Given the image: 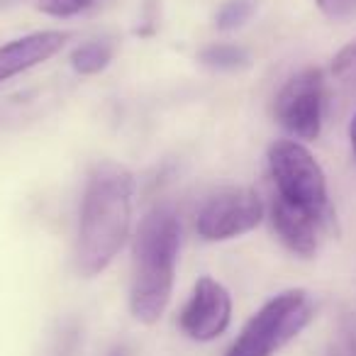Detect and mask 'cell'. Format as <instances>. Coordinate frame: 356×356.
I'll use <instances>...</instances> for the list:
<instances>
[{"label":"cell","instance_id":"obj_9","mask_svg":"<svg viewBox=\"0 0 356 356\" xmlns=\"http://www.w3.org/2000/svg\"><path fill=\"white\" fill-rule=\"evenodd\" d=\"M322 218L288 203L286 198L276 195L271 205V227L283 244L293 254L310 259L317 252V225Z\"/></svg>","mask_w":356,"mask_h":356},{"label":"cell","instance_id":"obj_10","mask_svg":"<svg viewBox=\"0 0 356 356\" xmlns=\"http://www.w3.org/2000/svg\"><path fill=\"white\" fill-rule=\"evenodd\" d=\"M110 61H113V44L100 42V40L81 44L71 51V66H74V71L81 76L100 74L103 69H108Z\"/></svg>","mask_w":356,"mask_h":356},{"label":"cell","instance_id":"obj_8","mask_svg":"<svg viewBox=\"0 0 356 356\" xmlns=\"http://www.w3.org/2000/svg\"><path fill=\"white\" fill-rule=\"evenodd\" d=\"M66 42H69V32L44 30L3 44L0 47V83H6L13 76L25 74V71L44 64L56 51H61V47Z\"/></svg>","mask_w":356,"mask_h":356},{"label":"cell","instance_id":"obj_13","mask_svg":"<svg viewBox=\"0 0 356 356\" xmlns=\"http://www.w3.org/2000/svg\"><path fill=\"white\" fill-rule=\"evenodd\" d=\"M332 74L344 86H354L356 88V40L349 42L344 49H339V54L332 61Z\"/></svg>","mask_w":356,"mask_h":356},{"label":"cell","instance_id":"obj_12","mask_svg":"<svg viewBox=\"0 0 356 356\" xmlns=\"http://www.w3.org/2000/svg\"><path fill=\"white\" fill-rule=\"evenodd\" d=\"M254 8L257 0H227L218 13V27L225 32L237 30L254 15Z\"/></svg>","mask_w":356,"mask_h":356},{"label":"cell","instance_id":"obj_17","mask_svg":"<svg viewBox=\"0 0 356 356\" xmlns=\"http://www.w3.org/2000/svg\"><path fill=\"white\" fill-rule=\"evenodd\" d=\"M108 356H127V351H124L122 346H118V349H113V351H110Z\"/></svg>","mask_w":356,"mask_h":356},{"label":"cell","instance_id":"obj_4","mask_svg":"<svg viewBox=\"0 0 356 356\" xmlns=\"http://www.w3.org/2000/svg\"><path fill=\"white\" fill-rule=\"evenodd\" d=\"M268 168L281 198L307 213L325 218L327 178L317 159L293 139H278L268 149Z\"/></svg>","mask_w":356,"mask_h":356},{"label":"cell","instance_id":"obj_11","mask_svg":"<svg viewBox=\"0 0 356 356\" xmlns=\"http://www.w3.org/2000/svg\"><path fill=\"white\" fill-rule=\"evenodd\" d=\"M200 61L218 71H237L249 64V54L237 44H210L200 51Z\"/></svg>","mask_w":356,"mask_h":356},{"label":"cell","instance_id":"obj_1","mask_svg":"<svg viewBox=\"0 0 356 356\" xmlns=\"http://www.w3.org/2000/svg\"><path fill=\"white\" fill-rule=\"evenodd\" d=\"M134 176L115 161L93 166L81 203L76 268L83 278H93L110 266L122 249L132 222Z\"/></svg>","mask_w":356,"mask_h":356},{"label":"cell","instance_id":"obj_3","mask_svg":"<svg viewBox=\"0 0 356 356\" xmlns=\"http://www.w3.org/2000/svg\"><path fill=\"white\" fill-rule=\"evenodd\" d=\"M315 315L310 296L300 288L283 291L244 325L225 356H273L296 339Z\"/></svg>","mask_w":356,"mask_h":356},{"label":"cell","instance_id":"obj_2","mask_svg":"<svg viewBox=\"0 0 356 356\" xmlns=\"http://www.w3.org/2000/svg\"><path fill=\"white\" fill-rule=\"evenodd\" d=\"M181 222L171 205H156L139 222L132 249V283H129V310L142 325L161 320L171 302L176 276Z\"/></svg>","mask_w":356,"mask_h":356},{"label":"cell","instance_id":"obj_14","mask_svg":"<svg viewBox=\"0 0 356 356\" xmlns=\"http://www.w3.org/2000/svg\"><path fill=\"white\" fill-rule=\"evenodd\" d=\"M95 0H40L37 8H40L44 15L51 17H74L79 13H83L86 8L93 6Z\"/></svg>","mask_w":356,"mask_h":356},{"label":"cell","instance_id":"obj_6","mask_svg":"<svg viewBox=\"0 0 356 356\" xmlns=\"http://www.w3.org/2000/svg\"><path fill=\"white\" fill-rule=\"evenodd\" d=\"M264 220V203L252 188H222L203 203L195 229L205 242H225L242 237Z\"/></svg>","mask_w":356,"mask_h":356},{"label":"cell","instance_id":"obj_5","mask_svg":"<svg viewBox=\"0 0 356 356\" xmlns=\"http://www.w3.org/2000/svg\"><path fill=\"white\" fill-rule=\"evenodd\" d=\"M322 110H325V79L315 66L291 76L286 86L278 90L276 103H273L276 122L288 134L307 139V142L320 137Z\"/></svg>","mask_w":356,"mask_h":356},{"label":"cell","instance_id":"obj_15","mask_svg":"<svg viewBox=\"0 0 356 356\" xmlns=\"http://www.w3.org/2000/svg\"><path fill=\"white\" fill-rule=\"evenodd\" d=\"M317 8L330 20H349L356 15V0H315Z\"/></svg>","mask_w":356,"mask_h":356},{"label":"cell","instance_id":"obj_7","mask_svg":"<svg viewBox=\"0 0 356 356\" xmlns=\"http://www.w3.org/2000/svg\"><path fill=\"white\" fill-rule=\"evenodd\" d=\"M232 320V298L220 281L210 276L198 278L193 296L181 310V330L195 341H213L229 327Z\"/></svg>","mask_w":356,"mask_h":356},{"label":"cell","instance_id":"obj_16","mask_svg":"<svg viewBox=\"0 0 356 356\" xmlns=\"http://www.w3.org/2000/svg\"><path fill=\"white\" fill-rule=\"evenodd\" d=\"M349 139H351V149H354V159H356V115L351 120V127H349Z\"/></svg>","mask_w":356,"mask_h":356}]
</instances>
